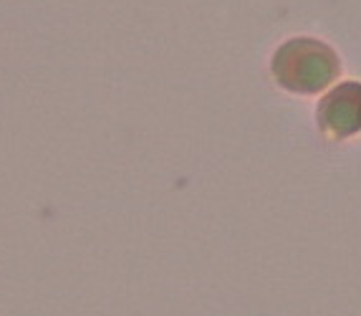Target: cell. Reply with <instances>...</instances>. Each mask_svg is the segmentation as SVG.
<instances>
[{
  "label": "cell",
  "mask_w": 361,
  "mask_h": 316,
  "mask_svg": "<svg viewBox=\"0 0 361 316\" xmlns=\"http://www.w3.org/2000/svg\"><path fill=\"white\" fill-rule=\"evenodd\" d=\"M273 73L281 86L295 94H316L338 73V56L316 38H293L273 56Z\"/></svg>",
  "instance_id": "obj_1"
},
{
  "label": "cell",
  "mask_w": 361,
  "mask_h": 316,
  "mask_svg": "<svg viewBox=\"0 0 361 316\" xmlns=\"http://www.w3.org/2000/svg\"><path fill=\"white\" fill-rule=\"evenodd\" d=\"M319 122L334 137H351L361 132V84L346 81L336 86L319 107Z\"/></svg>",
  "instance_id": "obj_2"
}]
</instances>
